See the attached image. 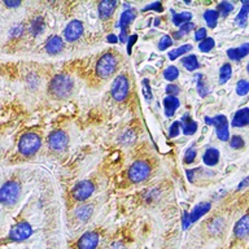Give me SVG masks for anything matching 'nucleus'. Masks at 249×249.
<instances>
[{"label":"nucleus","mask_w":249,"mask_h":249,"mask_svg":"<svg viewBox=\"0 0 249 249\" xmlns=\"http://www.w3.org/2000/svg\"><path fill=\"white\" fill-rule=\"evenodd\" d=\"M74 89L73 78L68 74H57L50 83V93L56 99H65L70 96Z\"/></svg>","instance_id":"1"},{"label":"nucleus","mask_w":249,"mask_h":249,"mask_svg":"<svg viewBox=\"0 0 249 249\" xmlns=\"http://www.w3.org/2000/svg\"><path fill=\"white\" fill-rule=\"evenodd\" d=\"M117 69V57L113 53H104L96 62V75L101 79H108L112 77Z\"/></svg>","instance_id":"2"},{"label":"nucleus","mask_w":249,"mask_h":249,"mask_svg":"<svg viewBox=\"0 0 249 249\" xmlns=\"http://www.w3.org/2000/svg\"><path fill=\"white\" fill-rule=\"evenodd\" d=\"M42 145V139L35 132H26L21 136L18 142V151L23 156H33L39 151Z\"/></svg>","instance_id":"3"},{"label":"nucleus","mask_w":249,"mask_h":249,"mask_svg":"<svg viewBox=\"0 0 249 249\" xmlns=\"http://www.w3.org/2000/svg\"><path fill=\"white\" fill-rule=\"evenodd\" d=\"M21 187L17 182H7L0 188V202L5 206L15 205L19 197Z\"/></svg>","instance_id":"4"},{"label":"nucleus","mask_w":249,"mask_h":249,"mask_svg":"<svg viewBox=\"0 0 249 249\" xmlns=\"http://www.w3.org/2000/svg\"><path fill=\"white\" fill-rule=\"evenodd\" d=\"M149 174H151V166L143 160L135 161L128 169V179L132 183L143 182L149 177Z\"/></svg>","instance_id":"5"},{"label":"nucleus","mask_w":249,"mask_h":249,"mask_svg":"<svg viewBox=\"0 0 249 249\" xmlns=\"http://www.w3.org/2000/svg\"><path fill=\"white\" fill-rule=\"evenodd\" d=\"M128 89H130V85H128L127 77L126 75H118L113 82L110 93H112L114 100L124 101L127 99Z\"/></svg>","instance_id":"6"},{"label":"nucleus","mask_w":249,"mask_h":249,"mask_svg":"<svg viewBox=\"0 0 249 249\" xmlns=\"http://www.w3.org/2000/svg\"><path fill=\"white\" fill-rule=\"evenodd\" d=\"M33 233V227L30 223L22 221L18 222L17 225H15L9 231V239L12 241H23L29 239Z\"/></svg>","instance_id":"7"},{"label":"nucleus","mask_w":249,"mask_h":249,"mask_svg":"<svg viewBox=\"0 0 249 249\" xmlns=\"http://www.w3.org/2000/svg\"><path fill=\"white\" fill-rule=\"evenodd\" d=\"M95 191V186L92 182L89 180H82V182L77 183L73 188V197L78 201H85L93 194Z\"/></svg>","instance_id":"8"},{"label":"nucleus","mask_w":249,"mask_h":249,"mask_svg":"<svg viewBox=\"0 0 249 249\" xmlns=\"http://www.w3.org/2000/svg\"><path fill=\"white\" fill-rule=\"evenodd\" d=\"M68 143H69V138L61 130H56V131L51 132V135L48 136V145L53 151H64L68 147Z\"/></svg>","instance_id":"9"},{"label":"nucleus","mask_w":249,"mask_h":249,"mask_svg":"<svg viewBox=\"0 0 249 249\" xmlns=\"http://www.w3.org/2000/svg\"><path fill=\"white\" fill-rule=\"evenodd\" d=\"M83 34V23L79 19H73L68 23V26L64 30V36L68 42L73 43L81 38Z\"/></svg>","instance_id":"10"},{"label":"nucleus","mask_w":249,"mask_h":249,"mask_svg":"<svg viewBox=\"0 0 249 249\" xmlns=\"http://www.w3.org/2000/svg\"><path fill=\"white\" fill-rule=\"evenodd\" d=\"M99 240H100V237L97 232L89 231V232L83 233L77 243L78 249H95L99 244Z\"/></svg>","instance_id":"11"},{"label":"nucleus","mask_w":249,"mask_h":249,"mask_svg":"<svg viewBox=\"0 0 249 249\" xmlns=\"http://www.w3.org/2000/svg\"><path fill=\"white\" fill-rule=\"evenodd\" d=\"M46 51L50 54H57L64 50V42H62L61 36L58 35H52L47 39L46 46H44Z\"/></svg>","instance_id":"12"},{"label":"nucleus","mask_w":249,"mask_h":249,"mask_svg":"<svg viewBox=\"0 0 249 249\" xmlns=\"http://www.w3.org/2000/svg\"><path fill=\"white\" fill-rule=\"evenodd\" d=\"M233 235L237 239H244L249 235V214H245L244 217H241L236 222V225L233 227Z\"/></svg>","instance_id":"13"},{"label":"nucleus","mask_w":249,"mask_h":249,"mask_svg":"<svg viewBox=\"0 0 249 249\" xmlns=\"http://www.w3.org/2000/svg\"><path fill=\"white\" fill-rule=\"evenodd\" d=\"M117 1L116 0H103L99 3V16H100L101 19H107L109 18L110 16L113 15V12L116 9L117 7Z\"/></svg>","instance_id":"14"},{"label":"nucleus","mask_w":249,"mask_h":249,"mask_svg":"<svg viewBox=\"0 0 249 249\" xmlns=\"http://www.w3.org/2000/svg\"><path fill=\"white\" fill-rule=\"evenodd\" d=\"M233 127H244L249 124V108H243L235 113L231 122Z\"/></svg>","instance_id":"15"},{"label":"nucleus","mask_w":249,"mask_h":249,"mask_svg":"<svg viewBox=\"0 0 249 249\" xmlns=\"http://www.w3.org/2000/svg\"><path fill=\"white\" fill-rule=\"evenodd\" d=\"M249 53V43H244L243 46L237 47V48H230L227 51V56L230 60L232 61H240L241 58L245 57Z\"/></svg>","instance_id":"16"},{"label":"nucleus","mask_w":249,"mask_h":249,"mask_svg":"<svg viewBox=\"0 0 249 249\" xmlns=\"http://www.w3.org/2000/svg\"><path fill=\"white\" fill-rule=\"evenodd\" d=\"M202 161L206 166H215L219 162V151L215 148H208L204 153Z\"/></svg>","instance_id":"17"},{"label":"nucleus","mask_w":249,"mask_h":249,"mask_svg":"<svg viewBox=\"0 0 249 249\" xmlns=\"http://www.w3.org/2000/svg\"><path fill=\"white\" fill-rule=\"evenodd\" d=\"M179 108V100L177 96H166L163 99V109L167 117L174 116L175 110Z\"/></svg>","instance_id":"18"},{"label":"nucleus","mask_w":249,"mask_h":249,"mask_svg":"<svg viewBox=\"0 0 249 249\" xmlns=\"http://www.w3.org/2000/svg\"><path fill=\"white\" fill-rule=\"evenodd\" d=\"M210 209V202H200L197 205L195 206V209L192 210V213L190 214L191 222H196L197 219L202 217V215H205Z\"/></svg>","instance_id":"19"},{"label":"nucleus","mask_w":249,"mask_h":249,"mask_svg":"<svg viewBox=\"0 0 249 249\" xmlns=\"http://www.w3.org/2000/svg\"><path fill=\"white\" fill-rule=\"evenodd\" d=\"M182 128L184 135H194L195 132L197 131V124L195 121L191 120V116L187 113L186 116L182 118Z\"/></svg>","instance_id":"20"},{"label":"nucleus","mask_w":249,"mask_h":249,"mask_svg":"<svg viewBox=\"0 0 249 249\" xmlns=\"http://www.w3.org/2000/svg\"><path fill=\"white\" fill-rule=\"evenodd\" d=\"M136 17V12L132 9V8H128L126 11L121 15L120 22H118V26L121 27V30H127V26L134 21V18Z\"/></svg>","instance_id":"21"},{"label":"nucleus","mask_w":249,"mask_h":249,"mask_svg":"<svg viewBox=\"0 0 249 249\" xmlns=\"http://www.w3.org/2000/svg\"><path fill=\"white\" fill-rule=\"evenodd\" d=\"M225 229V221L222 218H214L208 223V231L210 235H219Z\"/></svg>","instance_id":"22"},{"label":"nucleus","mask_w":249,"mask_h":249,"mask_svg":"<svg viewBox=\"0 0 249 249\" xmlns=\"http://www.w3.org/2000/svg\"><path fill=\"white\" fill-rule=\"evenodd\" d=\"M248 15H249V1H243V7L239 11V15L236 16V25H239L240 27H244L247 25V21H248Z\"/></svg>","instance_id":"23"},{"label":"nucleus","mask_w":249,"mask_h":249,"mask_svg":"<svg viewBox=\"0 0 249 249\" xmlns=\"http://www.w3.org/2000/svg\"><path fill=\"white\" fill-rule=\"evenodd\" d=\"M92 212H93V208L92 205H82L79 206L75 212V215L79 221H89L91 215H92Z\"/></svg>","instance_id":"24"},{"label":"nucleus","mask_w":249,"mask_h":249,"mask_svg":"<svg viewBox=\"0 0 249 249\" xmlns=\"http://www.w3.org/2000/svg\"><path fill=\"white\" fill-rule=\"evenodd\" d=\"M191 18H192V15L190 12H182V13H174L173 12V22L179 27L184 25V23L191 22Z\"/></svg>","instance_id":"25"},{"label":"nucleus","mask_w":249,"mask_h":249,"mask_svg":"<svg viewBox=\"0 0 249 249\" xmlns=\"http://www.w3.org/2000/svg\"><path fill=\"white\" fill-rule=\"evenodd\" d=\"M182 64L188 71H195V70H197L198 68H200L197 57H196L195 54H190V56H187V57L183 58Z\"/></svg>","instance_id":"26"},{"label":"nucleus","mask_w":249,"mask_h":249,"mask_svg":"<svg viewBox=\"0 0 249 249\" xmlns=\"http://www.w3.org/2000/svg\"><path fill=\"white\" fill-rule=\"evenodd\" d=\"M43 30H44V21H43L42 17H36V18L31 21L30 33L34 36H38L39 34H42Z\"/></svg>","instance_id":"27"},{"label":"nucleus","mask_w":249,"mask_h":249,"mask_svg":"<svg viewBox=\"0 0 249 249\" xmlns=\"http://www.w3.org/2000/svg\"><path fill=\"white\" fill-rule=\"evenodd\" d=\"M231 75H232V66L230 64L222 65L219 69V83L223 85L226 82H229L231 79Z\"/></svg>","instance_id":"28"},{"label":"nucleus","mask_w":249,"mask_h":249,"mask_svg":"<svg viewBox=\"0 0 249 249\" xmlns=\"http://www.w3.org/2000/svg\"><path fill=\"white\" fill-rule=\"evenodd\" d=\"M205 122L208 124L214 126L215 128L221 127V126H223V124H229V121H227V118H226L223 114H218V116L215 117H205Z\"/></svg>","instance_id":"29"},{"label":"nucleus","mask_w":249,"mask_h":249,"mask_svg":"<svg viewBox=\"0 0 249 249\" xmlns=\"http://www.w3.org/2000/svg\"><path fill=\"white\" fill-rule=\"evenodd\" d=\"M218 17H219V13L217 11H214V9H208L204 13V19H205V22L208 23V26L209 27H215L218 21Z\"/></svg>","instance_id":"30"},{"label":"nucleus","mask_w":249,"mask_h":249,"mask_svg":"<svg viewBox=\"0 0 249 249\" xmlns=\"http://www.w3.org/2000/svg\"><path fill=\"white\" fill-rule=\"evenodd\" d=\"M197 83H196V89H197V93L201 97H205L209 93V87L206 85L205 79L202 74H197Z\"/></svg>","instance_id":"31"},{"label":"nucleus","mask_w":249,"mask_h":249,"mask_svg":"<svg viewBox=\"0 0 249 249\" xmlns=\"http://www.w3.org/2000/svg\"><path fill=\"white\" fill-rule=\"evenodd\" d=\"M191 50H192V46H191V44H184V46L179 47V48H175V50H173L171 52H169V58L174 61V60H177L178 57H180L182 54L190 52Z\"/></svg>","instance_id":"32"},{"label":"nucleus","mask_w":249,"mask_h":249,"mask_svg":"<svg viewBox=\"0 0 249 249\" xmlns=\"http://www.w3.org/2000/svg\"><path fill=\"white\" fill-rule=\"evenodd\" d=\"M163 77H165L166 81H170V82L177 81L179 77L178 68H175V66H169V68L163 71Z\"/></svg>","instance_id":"33"},{"label":"nucleus","mask_w":249,"mask_h":249,"mask_svg":"<svg viewBox=\"0 0 249 249\" xmlns=\"http://www.w3.org/2000/svg\"><path fill=\"white\" fill-rule=\"evenodd\" d=\"M232 11H233L232 3H229V1H221V3L218 4L217 12L219 13V15L227 16V15H230V13H231Z\"/></svg>","instance_id":"34"},{"label":"nucleus","mask_w":249,"mask_h":249,"mask_svg":"<svg viewBox=\"0 0 249 249\" xmlns=\"http://www.w3.org/2000/svg\"><path fill=\"white\" fill-rule=\"evenodd\" d=\"M195 25L192 22H187L184 23V25H182V26L179 27V31H177L174 34V38L175 39H180L183 36V35L188 34L191 30H194Z\"/></svg>","instance_id":"35"},{"label":"nucleus","mask_w":249,"mask_h":249,"mask_svg":"<svg viewBox=\"0 0 249 249\" xmlns=\"http://www.w3.org/2000/svg\"><path fill=\"white\" fill-rule=\"evenodd\" d=\"M217 136H218V139L222 140V142H229V139H230L229 124H223V126H221V127L217 128Z\"/></svg>","instance_id":"36"},{"label":"nucleus","mask_w":249,"mask_h":249,"mask_svg":"<svg viewBox=\"0 0 249 249\" xmlns=\"http://www.w3.org/2000/svg\"><path fill=\"white\" fill-rule=\"evenodd\" d=\"M249 92V82L245 79H240L236 85V93L239 96H244Z\"/></svg>","instance_id":"37"},{"label":"nucleus","mask_w":249,"mask_h":249,"mask_svg":"<svg viewBox=\"0 0 249 249\" xmlns=\"http://www.w3.org/2000/svg\"><path fill=\"white\" fill-rule=\"evenodd\" d=\"M214 39L213 38H206L205 40H202L201 43H200V46H198V48H200V51L201 52H209V51H212L214 48Z\"/></svg>","instance_id":"38"},{"label":"nucleus","mask_w":249,"mask_h":249,"mask_svg":"<svg viewBox=\"0 0 249 249\" xmlns=\"http://www.w3.org/2000/svg\"><path fill=\"white\" fill-rule=\"evenodd\" d=\"M230 145L232 149H240L245 145L244 143V139L241 138L240 135H233L231 139H230Z\"/></svg>","instance_id":"39"},{"label":"nucleus","mask_w":249,"mask_h":249,"mask_svg":"<svg viewBox=\"0 0 249 249\" xmlns=\"http://www.w3.org/2000/svg\"><path fill=\"white\" fill-rule=\"evenodd\" d=\"M171 44H173V39H171L170 35H163L162 38L160 39L159 48L161 51H165V50H167V48H169Z\"/></svg>","instance_id":"40"},{"label":"nucleus","mask_w":249,"mask_h":249,"mask_svg":"<svg viewBox=\"0 0 249 249\" xmlns=\"http://www.w3.org/2000/svg\"><path fill=\"white\" fill-rule=\"evenodd\" d=\"M180 128H182V122H180V121H175V122H173L170 130H169V136H170V138L178 136L179 132H180Z\"/></svg>","instance_id":"41"},{"label":"nucleus","mask_w":249,"mask_h":249,"mask_svg":"<svg viewBox=\"0 0 249 249\" xmlns=\"http://www.w3.org/2000/svg\"><path fill=\"white\" fill-rule=\"evenodd\" d=\"M196 156H197V153H196V151H195L194 148H188L186 151V155H184V163H187V165H190V163H192L195 161V159H196Z\"/></svg>","instance_id":"42"},{"label":"nucleus","mask_w":249,"mask_h":249,"mask_svg":"<svg viewBox=\"0 0 249 249\" xmlns=\"http://www.w3.org/2000/svg\"><path fill=\"white\" fill-rule=\"evenodd\" d=\"M135 139H136V135L132 131H130V130L124 132V135L121 136V142H122L124 144H131Z\"/></svg>","instance_id":"43"},{"label":"nucleus","mask_w":249,"mask_h":249,"mask_svg":"<svg viewBox=\"0 0 249 249\" xmlns=\"http://www.w3.org/2000/svg\"><path fill=\"white\" fill-rule=\"evenodd\" d=\"M143 95L145 100H152V89L148 79H143Z\"/></svg>","instance_id":"44"},{"label":"nucleus","mask_w":249,"mask_h":249,"mask_svg":"<svg viewBox=\"0 0 249 249\" xmlns=\"http://www.w3.org/2000/svg\"><path fill=\"white\" fill-rule=\"evenodd\" d=\"M179 87L177 85H173V83H170V85L166 86V93L167 96H177L179 93Z\"/></svg>","instance_id":"45"},{"label":"nucleus","mask_w":249,"mask_h":249,"mask_svg":"<svg viewBox=\"0 0 249 249\" xmlns=\"http://www.w3.org/2000/svg\"><path fill=\"white\" fill-rule=\"evenodd\" d=\"M143 11L144 12H147V11L162 12V4L160 3V1H156V3H152V4H149V5H147V7H144Z\"/></svg>","instance_id":"46"},{"label":"nucleus","mask_w":249,"mask_h":249,"mask_svg":"<svg viewBox=\"0 0 249 249\" xmlns=\"http://www.w3.org/2000/svg\"><path fill=\"white\" fill-rule=\"evenodd\" d=\"M195 39H196V40H197V42H200V43H201L202 40H205V39H206V29L201 27V29L196 30V33H195Z\"/></svg>","instance_id":"47"},{"label":"nucleus","mask_w":249,"mask_h":249,"mask_svg":"<svg viewBox=\"0 0 249 249\" xmlns=\"http://www.w3.org/2000/svg\"><path fill=\"white\" fill-rule=\"evenodd\" d=\"M136 40H138V36H136V35H131V36H130V38L127 39V42H128V44H127V53L128 54L131 53V48H132V46L135 44Z\"/></svg>","instance_id":"48"},{"label":"nucleus","mask_w":249,"mask_h":249,"mask_svg":"<svg viewBox=\"0 0 249 249\" xmlns=\"http://www.w3.org/2000/svg\"><path fill=\"white\" fill-rule=\"evenodd\" d=\"M190 223H191L190 214L184 213L183 214V227H184V229H187V227L190 226Z\"/></svg>","instance_id":"49"},{"label":"nucleus","mask_w":249,"mask_h":249,"mask_svg":"<svg viewBox=\"0 0 249 249\" xmlns=\"http://www.w3.org/2000/svg\"><path fill=\"white\" fill-rule=\"evenodd\" d=\"M4 4H5L8 8H17L21 5V1H5Z\"/></svg>","instance_id":"50"},{"label":"nucleus","mask_w":249,"mask_h":249,"mask_svg":"<svg viewBox=\"0 0 249 249\" xmlns=\"http://www.w3.org/2000/svg\"><path fill=\"white\" fill-rule=\"evenodd\" d=\"M121 42L124 43V42H127V30H121Z\"/></svg>","instance_id":"51"},{"label":"nucleus","mask_w":249,"mask_h":249,"mask_svg":"<svg viewBox=\"0 0 249 249\" xmlns=\"http://www.w3.org/2000/svg\"><path fill=\"white\" fill-rule=\"evenodd\" d=\"M107 40H108L109 43H117V36L114 34H109L108 36H107Z\"/></svg>","instance_id":"52"},{"label":"nucleus","mask_w":249,"mask_h":249,"mask_svg":"<svg viewBox=\"0 0 249 249\" xmlns=\"http://www.w3.org/2000/svg\"><path fill=\"white\" fill-rule=\"evenodd\" d=\"M110 249H124V247L121 243H114V244L110 247Z\"/></svg>","instance_id":"53"},{"label":"nucleus","mask_w":249,"mask_h":249,"mask_svg":"<svg viewBox=\"0 0 249 249\" xmlns=\"http://www.w3.org/2000/svg\"><path fill=\"white\" fill-rule=\"evenodd\" d=\"M248 183H249V178H247V179H245V180H243V182H241L240 184H239V187H237V190H241V188H244V187L247 186Z\"/></svg>","instance_id":"54"},{"label":"nucleus","mask_w":249,"mask_h":249,"mask_svg":"<svg viewBox=\"0 0 249 249\" xmlns=\"http://www.w3.org/2000/svg\"><path fill=\"white\" fill-rule=\"evenodd\" d=\"M247 70H248V73H249V64H248V66H247Z\"/></svg>","instance_id":"55"}]
</instances>
